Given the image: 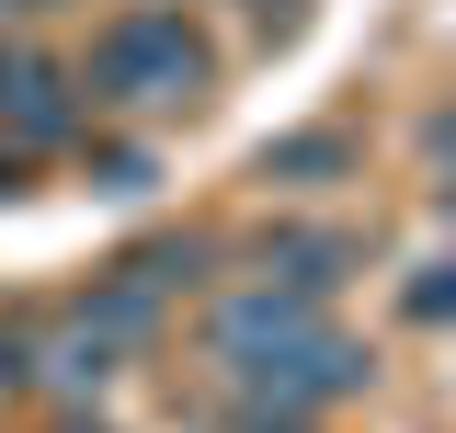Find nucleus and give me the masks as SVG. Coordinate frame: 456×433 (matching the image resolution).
Instances as JSON below:
<instances>
[{"mask_svg":"<svg viewBox=\"0 0 456 433\" xmlns=\"http://www.w3.org/2000/svg\"><path fill=\"white\" fill-rule=\"evenodd\" d=\"M206 365H217L228 399H251V411H308V422L377 377V354H365L320 297H285L263 274H240L217 308H206Z\"/></svg>","mask_w":456,"mask_h":433,"instance_id":"f257e3e1","label":"nucleus"},{"mask_svg":"<svg viewBox=\"0 0 456 433\" xmlns=\"http://www.w3.org/2000/svg\"><path fill=\"white\" fill-rule=\"evenodd\" d=\"M80 103L126 114V126H171V114H206L217 103V46L183 0H126L92 57H80Z\"/></svg>","mask_w":456,"mask_h":433,"instance_id":"f03ea898","label":"nucleus"},{"mask_svg":"<svg viewBox=\"0 0 456 433\" xmlns=\"http://www.w3.org/2000/svg\"><path fill=\"white\" fill-rule=\"evenodd\" d=\"M92 126L80 103V69L46 46H0V149H69Z\"/></svg>","mask_w":456,"mask_h":433,"instance_id":"7ed1b4c3","label":"nucleus"},{"mask_svg":"<svg viewBox=\"0 0 456 433\" xmlns=\"http://www.w3.org/2000/svg\"><path fill=\"white\" fill-rule=\"evenodd\" d=\"M251 274L285 285V297H320V308H331L342 274H365V240H354V228H263V240H251Z\"/></svg>","mask_w":456,"mask_h":433,"instance_id":"20e7f679","label":"nucleus"},{"mask_svg":"<svg viewBox=\"0 0 456 433\" xmlns=\"http://www.w3.org/2000/svg\"><path fill=\"white\" fill-rule=\"evenodd\" d=\"M354 171H365L354 126H297V137H263V149H251V183H274V194H331Z\"/></svg>","mask_w":456,"mask_h":433,"instance_id":"39448f33","label":"nucleus"},{"mask_svg":"<svg viewBox=\"0 0 456 433\" xmlns=\"http://www.w3.org/2000/svg\"><path fill=\"white\" fill-rule=\"evenodd\" d=\"M399 320L445 331V320H456V263H422V274H411V285H399Z\"/></svg>","mask_w":456,"mask_h":433,"instance_id":"423d86ee","label":"nucleus"},{"mask_svg":"<svg viewBox=\"0 0 456 433\" xmlns=\"http://www.w3.org/2000/svg\"><path fill=\"white\" fill-rule=\"evenodd\" d=\"M35 388V320H0V399Z\"/></svg>","mask_w":456,"mask_h":433,"instance_id":"0eeeda50","label":"nucleus"},{"mask_svg":"<svg viewBox=\"0 0 456 433\" xmlns=\"http://www.w3.org/2000/svg\"><path fill=\"white\" fill-rule=\"evenodd\" d=\"M228 433H320V422H308V411H251V399H240V411H228Z\"/></svg>","mask_w":456,"mask_h":433,"instance_id":"6e6552de","label":"nucleus"},{"mask_svg":"<svg viewBox=\"0 0 456 433\" xmlns=\"http://www.w3.org/2000/svg\"><path fill=\"white\" fill-rule=\"evenodd\" d=\"M240 12H251L263 35H285V23H297V0H240Z\"/></svg>","mask_w":456,"mask_h":433,"instance_id":"1a4fd4ad","label":"nucleus"},{"mask_svg":"<svg viewBox=\"0 0 456 433\" xmlns=\"http://www.w3.org/2000/svg\"><path fill=\"white\" fill-rule=\"evenodd\" d=\"M422 149H434V160H445V171H456V103H445V114H434V137H422Z\"/></svg>","mask_w":456,"mask_h":433,"instance_id":"9d476101","label":"nucleus"},{"mask_svg":"<svg viewBox=\"0 0 456 433\" xmlns=\"http://www.w3.org/2000/svg\"><path fill=\"white\" fill-rule=\"evenodd\" d=\"M434 206H445V228H456V171H445V183H434Z\"/></svg>","mask_w":456,"mask_h":433,"instance_id":"9b49d317","label":"nucleus"},{"mask_svg":"<svg viewBox=\"0 0 456 433\" xmlns=\"http://www.w3.org/2000/svg\"><path fill=\"white\" fill-rule=\"evenodd\" d=\"M12 183H23V160H12V149H0V194H12Z\"/></svg>","mask_w":456,"mask_h":433,"instance_id":"f8f14e48","label":"nucleus"},{"mask_svg":"<svg viewBox=\"0 0 456 433\" xmlns=\"http://www.w3.org/2000/svg\"><path fill=\"white\" fill-rule=\"evenodd\" d=\"M0 12H57V0H0Z\"/></svg>","mask_w":456,"mask_h":433,"instance_id":"ddd939ff","label":"nucleus"},{"mask_svg":"<svg viewBox=\"0 0 456 433\" xmlns=\"http://www.w3.org/2000/svg\"><path fill=\"white\" fill-rule=\"evenodd\" d=\"M57 433H114V422H57Z\"/></svg>","mask_w":456,"mask_h":433,"instance_id":"4468645a","label":"nucleus"}]
</instances>
